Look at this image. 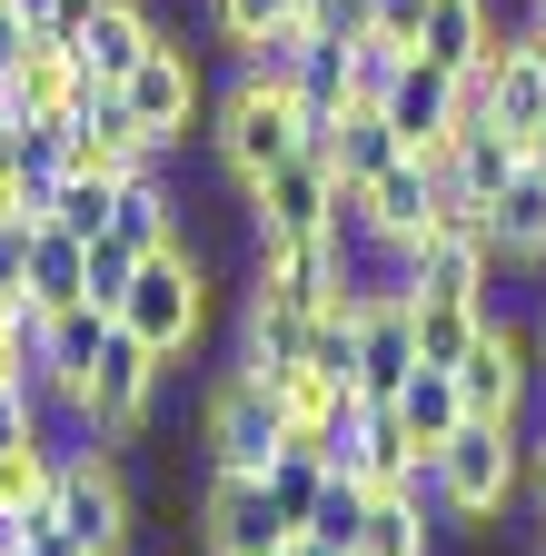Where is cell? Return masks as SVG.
Masks as SVG:
<instances>
[{
  "label": "cell",
  "instance_id": "1",
  "mask_svg": "<svg viewBox=\"0 0 546 556\" xmlns=\"http://www.w3.org/2000/svg\"><path fill=\"white\" fill-rule=\"evenodd\" d=\"M526 477H536V457H526V428H507V417H467V428L428 457V477H418V497L447 517V536H487L517 497H526Z\"/></svg>",
  "mask_w": 546,
  "mask_h": 556
},
{
  "label": "cell",
  "instance_id": "2",
  "mask_svg": "<svg viewBox=\"0 0 546 556\" xmlns=\"http://www.w3.org/2000/svg\"><path fill=\"white\" fill-rule=\"evenodd\" d=\"M209 289H219V258L199 249V239H169V249L140 258V278H129V299H119V328L179 368L189 348L209 338Z\"/></svg>",
  "mask_w": 546,
  "mask_h": 556
},
{
  "label": "cell",
  "instance_id": "3",
  "mask_svg": "<svg viewBox=\"0 0 546 556\" xmlns=\"http://www.w3.org/2000/svg\"><path fill=\"white\" fill-rule=\"evenodd\" d=\"M308 150V110L289 100V90H268V80H239L219 90V110H209V160L229 169V189H258L279 160H299Z\"/></svg>",
  "mask_w": 546,
  "mask_h": 556
},
{
  "label": "cell",
  "instance_id": "4",
  "mask_svg": "<svg viewBox=\"0 0 546 556\" xmlns=\"http://www.w3.org/2000/svg\"><path fill=\"white\" fill-rule=\"evenodd\" d=\"M50 527L71 536L80 556H140V486H129L119 447H71V457H60Z\"/></svg>",
  "mask_w": 546,
  "mask_h": 556
},
{
  "label": "cell",
  "instance_id": "5",
  "mask_svg": "<svg viewBox=\"0 0 546 556\" xmlns=\"http://www.w3.org/2000/svg\"><path fill=\"white\" fill-rule=\"evenodd\" d=\"M160 378H169L160 348H140L129 328H110L100 368L71 388V428H80V447H129V438L150 428V407H160Z\"/></svg>",
  "mask_w": 546,
  "mask_h": 556
},
{
  "label": "cell",
  "instance_id": "6",
  "mask_svg": "<svg viewBox=\"0 0 546 556\" xmlns=\"http://www.w3.org/2000/svg\"><path fill=\"white\" fill-rule=\"evenodd\" d=\"M119 100H129V119L150 129V150H169V160L189 150V139H209V80H199V50L179 30L119 80Z\"/></svg>",
  "mask_w": 546,
  "mask_h": 556
},
{
  "label": "cell",
  "instance_id": "7",
  "mask_svg": "<svg viewBox=\"0 0 546 556\" xmlns=\"http://www.w3.org/2000/svg\"><path fill=\"white\" fill-rule=\"evenodd\" d=\"M199 447H209V467H268L289 447V417H279V388H268L258 368H219L209 397H199Z\"/></svg>",
  "mask_w": 546,
  "mask_h": 556
},
{
  "label": "cell",
  "instance_id": "8",
  "mask_svg": "<svg viewBox=\"0 0 546 556\" xmlns=\"http://www.w3.org/2000/svg\"><path fill=\"white\" fill-rule=\"evenodd\" d=\"M299 527L279 517V497H268L258 467H209L199 477V546L209 556H279Z\"/></svg>",
  "mask_w": 546,
  "mask_h": 556
},
{
  "label": "cell",
  "instance_id": "9",
  "mask_svg": "<svg viewBox=\"0 0 546 556\" xmlns=\"http://www.w3.org/2000/svg\"><path fill=\"white\" fill-rule=\"evenodd\" d=\"M536 338L517 328V318H487L477 328V348L457 358V397H467V417H507V428H526L536 417Z\"/></svg>",
  "mask_w": 546,
  "mask_h": 556
},
{
  "label": "cell",
  "instance_id": "10",
  "mask_svg": "<svg viewBox=\"0 0 546 556\" xmlns=\"http://www.w3.org/2000/svg\"><path fill=\"white\" fill-rule=\"evenodd\" d=\"M249 239H338V169L318 150L279 160L249 189Z\"/></svg>",
  "mask_w": 546,
  "mask_h": 556
},
{
  "label": "cell",
  "instance_id": "11",
  "mask_svg": "<svg viewBox=\"0 0 546 556\" xmlns=\"http://www.w3.org/2000/svg\"><path fill=\"white\" fill-rule=\"evenodd\" d=\"M378 110H388V129H397L428 169L447 160V139H457V80H447L437 60H418V50H407V60H397V80L378 90Z\"/></svg>",
  "mask_w": 546,
  "mask_h": 556
},
{
  "label": "cell",
  "instance_id": "12",
  "mask_svg": "<svg viewBox=\"0 0 546 556\" xmlns=\"http://www.w3.org/2000/svg\"><path fill=\"white\" fill-rule=\"evenodd\" d=\"M160 40H169V21L150 11V0H100V11L71 30V50H80V70H90L100 90H119L129 70H140V60L160 50Z\"/></svg>",
  "mask_w": 546,
  "mask_h": 556
},
{
  "label": "cell",
  "instance_id": "13",
  "mask_svg": "<svg viewBox=\"0 0 546 556\" xmlns=\"http://www.w3.org/2000/svg\"><path fill=\"white\" fill-rule=\"evenodd\" d=\"M358 229L368 239H397V249H418L428 229H437V169L407 150L397 169H378L368 179V199H358Z\"/></svg>",
  "mask_w": 546,
  "mask_h": 556
},
{
  "label": "cell",
  "instance_id": "14",
  "mask_svg": "<svg viewBox=\"0 0 546 556\" xmlns=\"http://www.w3.org/2000/svg\"><path fill=\"white\" fill-rule=\"evenodd\" d=\"M418 368V308L407 299H358V397H397Z\"/></svg>",
  "mask_w": 546,
  "mask_h": 556
},
{
  "label": "cell",
  "instance_id": "15",
  "mask_svg": "<svg viewBox=\"0 0 546 556\" xmlns=\"http://www.w3.org/2000/svg\"><path fill=\"white\" fill-rule=\"evenodd\" d=\"M487 258L497 268H546V169L517 160V179L487 199Z\"/></svg>",
  "mask_w": 546,
  "mask_h": 556
},
{
  "label": "cell",
  "instance_id": "16",
  "mask_svg": "<svg viewBox=\"0 0 546 556\" xmlns=\"http://www.w3.org/2000/svg\"><path fill=\"white\" fill-rule=\"evenodd\" d=\"M388 417H397V438L418 447V467L467 428V397H457V368H407V388L388 397Z\"/></svg>",
  "mask_w": 546,
  "mask_h": 556
},
{
  "label": "cell",
  "instance_id": "17",
  "mask_svg": "<svg viewBox=\"0 0 546 556\" xmlns=\"http://www.w3.org/2000/svg\"><path fill=\"white\" fill-rule=\"evenodd\" d=\"M179 219H189V199L169 189V160H160V169H140V179H119V208H110V239L150 258V249H169V239H179Z\"/></svg>",
  "mask_w": 546,
  "mask_h": 556
},
{
  "label": "cell",
  "instance_id": "18",
  "mask_svg": "<svg viewBox=\"0 0 546 556\" xmlns=\"http://www.w3.org/2000/svg\"><path fill=\"white\" fill-rule=\"evenodd\" d=\"M497 50V11L487 0H428V30H418V60H437L447 80H467L477 60Z\"/></svg>",
  "mask_w": 546,
  "mask_h": 556
},
{
  "label": "cell",
  "instance_id": "19",
  "mask_svg": "<svg viewBox=\"0 0 546 556\" xmlns=\"http://www.w3.org/2000/svg\"><path fill=\"white\" fill-rule=\"evenodd\" d=\"M60 447L50 428L21 438V447H0V517H21V527H50V497H60Z\"/></svg>",
  "mask_w": 546,
  "mask_h": 556
},
{
  "label": "cell",
  "instance_id": "20",
  "mask_svg": "<svg viewBox=\"0 0 546 556\" xmlns=\"http://www.w3.org/2000/svg\"><path fill=\"white\" fill-rule=\"evenodd\" d=\"M437 507L418 497V486H378L368 497V527H358V556H437Z\"/></svg>",
  "mask_w": 546,
  "mask_h": 556
},
{
  "label": "cell",
  "instance_id": "21",
  "mask_svg": "<svg viewBox=\"0 0 546 556\" xmlns=\"http://www.w3.org/2000/svg\"><path fill=\"white\" fill-rule=\"evenodd\" d=\"M90 289V239H71V229H30V278H21V299L30 308H71Z\"/></svg>",
  "mask_w": 546,
  "mask_h": 556
},
{
  "label": "cell",
  "instance_id": "22",
  "mask_svg": "<svg viewBox=\"0 0 546 556\" xmlns=\"http://www.w3.org/2000/svg\"><path fill=\"white\" fill-rule=\"evenodd\" d=\"M258 477H268V497H279V517H289V527H308V517H318V497H328V477H338V467H328V457H318L308 438H289V447H279V457H268Z\"/></svg>",
  "mask_w": 546,
  "mask_h": 556
},
{
  "label": "cell",
  "instance_id": "23",
  "mask_svg": "<svg viewBox=\"0 0 546 556\" xmlns=\"http://www.w3.org/2000/svg\"><path fill=\"white\" fill-rule=\"evenodd\" d=\"M407 308H418V368H457L487 328V308H467V299H407Z\"/></svg>",
  "mask_w": 546,
  "mask_h": 556
},
{
  "label": "cell",
  "instance_id": "24",
  "mask_svg": "<svg viewBox=\"0 0 546 556\" xmlns=\"http://www.w3.org/2000/svg\"><path fill=\"white\" fill-rule=\"evenodd\" d=\"M110 208H119V179L71 169V179L50 189V208H40V219H50V229H71V239H110Z\"/></svg>",
  "mask_w": 546,
  "mask_h": 556
},
{
  "label": "cell",
  "instance_id": "25",
  "mask_svg": "<svg viewBox=\"0 0 546 556\" xmlns=\"http://www.w3.org/2000/svg\"><path fill=\"white\" fill-rule=\"evenodd\" d=\"M289 21H299V0H209V30L229 50H258L268 30H289Z\"/></svg>",
  "mask_w": 546,
  "mask_h": 556
},
{
  "label": "cell",
  "instance_id": "26",
  "mask_svg": "<svg viewBox=\"0 0 546 556\" xmlns=\"http://www.w3.org/2000/svg\"><path fill=\"white\" fill-rule=\"evenodd\" d=\"M129 278H140V249H119V239H90V308H110L119 318V299H129Z\"/></svg>",
  "mask_w": 546,
  "mask_h": 556
},
{
  "label": "cell",
  "instance_id": "27",
  "mask_svg": "<svg viewBox=\"0 0 546 556\" xmlns=\"http://www.w3.org/2000/svg\"><path fill=\"white\" fill-rule=\"evenodd\" d=\"M397 60H407L397 40H378V30H358V40H348V100H378V90L397 80Z\"/></svg>",
  "mask_w": 546,
  "mask_h": 556
},
{
  "label": "cell",
  "instance_id": "28",
  "mask_svg": "<svg viewBox=\"0 0 546 556\" xmlns=\"http://www.w3.org/2000/svg\"><path fill=\"white\" fill-rule=\"evenodd\" d=\"M368 30H378V40H397V50H418V30H428V0H368Z\"/></svg>",
  "mask_w": 546,
  "mask_h": 556
},
{
  "label": "cell",
  "instance_id": "29",
  "mask_svg": "<svg viewBox=\"0 0 546 556\" xmlns=\"http://www.w3.org/2000/svg\"><path fill=\"white\" fill-rule=\"evenodd\" d=\"M30 50V21H21V0H0V70H11Z\"/></svg>",
  "mask_w": 546,
  "mask_h": 556
},
{
  "label": "cell",
  "instance_id": "30",
  "mask_svg": "<svg viewBox=\"0 0 546 556\" xmlns=\"http://www.w3.org/2000/svg\"><path fill=\"white\" fill-rule=\"evenodd\" d=\"M21 556H80V546L60 536V527H30V546H21Z\"/></svg>",
  "mask_w": 546,
  "mask_h": 556
},
{
  "label": "cell",
  "instance_id": "31",
  "mask_svg": "<svg viewBox=\"0 0 546 556\" xmlns=\"http://www.w3.org/2000/svg\"><path fill=\"white\" fill-rule=\"evenodd\" d=\"M279 556H348V546H328V536H308V527H299V536H289Z\"/></svg>",
  "mask_w": 546,
  "mask_h": 556
},
{
  "label": "cell",
  "instance_id": "32",
  "mask_svg": "<svg viewBox=\"0 0 546 556\" xmlns=\"http://www.w3.org/2000/svg\"><path fill=\"white\" fill-rule=\"evenodd\" d=\"M526 457H536V507H546V428H526Z\"/></svg>",
  "mask_w": 546,
  "mask_h": 556
},
{
  "label": "cell",
  "instance_id": "33",
  "mask_svg": "<svg viewBox=\"0 0 546 556\" xmlns=\"http://www.w3.org/2000/svg\"><path fill=\"white\" fill-rule=\"evenodd\" d=\"M50 11H60V0H21V21H30V30H50Z\"/></svg>",
  "mask_w": 546,
  "mask_h": 556
},
{
  "label": "cell",
  "instance_id": "34",
  "mask_svg": "<svg viewBox=\"0 0 546 556\" xmlns=\"http://www.w3.org/2000/svg\"><path fill=\"white\" fill-rule=\"evenodd\" d=\"M526 338H536V378H546V308H536V328H526Z\"/></svg>",
  "mask_w": 546,
  "mask_h": 556
},
{
  "label": "cell",
  "instance_id": "35",
  "mask_svg": "<svg viewBox=\"0 0 546 556\" xmlns=\"http://www.w3.org/2000/svg\"><path fill=\"white\" fill-rule=\"evenodd\" d=\"M526 160H536V169H546V129H536V139H526Z\"/></svg>",
  "mask_w": 546,
  "mask_h": 556
},
{
  "label": "cell",
  "instance_id": "36",
  "mask_svg": "<svg viewBox=\"0 0 546 556\" xmlns=\"http://www.w3.org/2000/svg\"><path fill=\"white\" fill-rule=\"evenodd\" d=\"M0 169H11V119H0Z\"/></svg>",
  "mask_w": 546,
  "mask_h": 556
},
{
  "label": "cell",
  "instance_id": "37",
  "mask_svg": "<svg viewBox=\"0 0 546 556\" xmlns=\"http://www.w3.org/2000/svg\"><path fill=\"white\" fill-rule=\"evenodd\" d=\"M526 428H546V388H536V417H526Z\"/></svg>",
  "mask_w": 546,
  "mask_h": 556
},
{
  "label": "cell",
  "instance_id": "38",
  "mask_svg": "<svg viewBox=\"0 0 546 556\" xmlns=\"http://www.w3.org/2000/svg\"><path fill=\"white\" fill-rule=\"evenodd\" d=\"M526 21H536V30H546V0H526Z\"/></svg>",
  "mask_w": 546,
  "mask_h": 556
}]
</instances>
